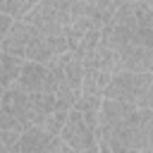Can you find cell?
<instances>
[{"label":"cell","mask_w":153,"mask_h":153,"mask_svg":"<svg viewBox=\"0 0 153 153\" xmlns=\"http://www.w3.org/2000/svg\"><path fill=\"white\" fill-rule=\"evenodd\" d=\"M115 74V53L98 38V45L81 57V93L88 96H100Z\"/></svg>","instance_id":"cell-2"},{"label":"cell","mask_w":153,"mask_h":153,"mask_svg":"<svg viewBox=\"0 0 153 153\" xmlns=\"http://www.w3.org/2000/svg\"><path fill=\"white\" fill-rule=\"evenodd\" d=\"M36 2L38 0H0V12H5L12 19H24Z\"/></svg>","instance_id":"cell-12"},{"label":"cell","mask_w":153,"mask_h":153,"mask_svg":"<svg viewBox=\"0 0 153 153\" xmlns=\"http://www.w3.org/2000/svg\"><path fill=\"white\" fill-rule=\"evenodd\" d=\"M129 153H151V148L148 151H129Z\"/></svg>","instance_id":"cell-18"},{"label":"cell","mask_w":153,"mask_h":153,"mask_svg":"<svg viewBox=\"0 0 153 153\" xmlns=\"http://www.w3.org/2000/svg\"><path fill=\"white\" fill-rule=\"evenodd\" d=\"M0 98H2V88H0Z\"/></svg>","instance_id":"cell-19"},{"label":"cell","mask_w":153,"mask_h":153,"mask_svg":"<svg viewBox=\"0 0 153 153\" xmlns=\"http://www.w3.org/2000/svg\"><path fill=\"white\" fill-rule=\"evenodd\" d=\"M0 153H19V146H14V148H7V146L0 141Z\"/></svg>","instance_id":"cell-17"},{"label":"cell","mask_w":153,"mask_h":153,"mask_svg":"<svg viewBox=\"0 0 153 153\" xmlns=\"http://www.w3.org/2000/svg\"><path fill=\"white\" fill-rule=\"evenodd\" d=\"M55 112V98L50 93H29V122L31 127H41Z\"/></svg>","instance_id":"cell-8"},{"label":"cell","mask_w":153,"mask_h":153,"mask_svg":"<svg viewBox=\"0 0 153 153\" xmlns=\"http://www.w3.org/2000/svg\"><path fill=\"white\" fill-rule=\"evenodd\" d=\"M10 24H12V17H7L5 12H0V43H2V38H5V33H7Z\"/></svg>","instance_id":"cell-15"},{"label":"cell","mask_w":153,"mask_h":153,"mask_svg":"<svg viewBox=\"0 0 153 153\" xmlns=\"http://www.w3.org/2000/svg\"><path fill=\"white\" fill-rule=\"evenodd\" d=\"M33 31L36 29L31 24H26L24 19H12V24H10V29H7V33H5V38L0 43V50L24 60V53H26V45H29Z\"/></svg>","instance_id":"cell-6"},{"label":"cell","mask_w":153,"mask_h":153,"mask_svg":"<svg viewBox=\"0 0 153 153\" xmlns=\"http://www.w3.org/2000/svg\"><path fill=\"white\" fill-rule=\"evenodd\" d=\"M151 72H117L110 76L103 98L127 103L136 110H146L153 103V88H151Z\"/></svg>","instance_id":"cell-1"},{"label":"cell","mask_w":153,"mask_h":153,"mask_svg":"<svg viewBox=\"0 0 153 153\" xmlns=\"http://www.w3.org/2000/svg\"><path fill=\"white\" fill-rule=\"evenodd\" d=\"M60 141L67 143L74 153H98V146H96V134L93 129L81 120V115L76 110H69L67 112V120L60 129Z\"/></svg>","instance_id":"cell-4"},{"label":"cell","mask_w":153,"mask_h":153,"mask_svg":"<svg viewBox=\"0 0 153 153\" xmlns=\"http://www.w3.org/2000/svg\"><path fill=\"white\" fill-rule=\"evenodd\" d=\"M98 38H100V29L96 26V29H91L88 33H84L81 38H79V43H76V48H74V55L81 60V57H86L96 45H98Z\"/></svg>","instance_id":"cell-13"},{"label":"cell","mask_w":153,"mask_h":153,"mask_svg":"<svg viewBox=\"0 0 153 153\" xmlns=\"http://www.w3.org/2000/svg\"><path fill=\"white\" fill-rule=\"evenodd\" d=\"M65 120H67V112H62V110H55L43 124H41V129L45 131V134H50V136H57L60 134V129H62V124H65Z\"/></svg>","instance_id":"cell-14"},{"label":"cell","mask_w":153,"mask_h":153,"mask_svg":"<svg viewBox=\"0 0 153 153\" xmlns=\"http://www.w3.org/2000/svg\"><path fill=\"white\" fill-rule=\"evenodd\" d=\"M100 96H88V93H81L76 100H74V108L72 110H76L79 115H81V120L91 127V129H96V120H98V110H100Z\"/></svg>","instance_id":"cell-11"},{"label":"cell","mask_w":153,"mask_h":153,"mask_svg":"<svg viewBox=\"0 0 153 153\" xmlns=\"http://www.w3.org/2000/svg\"><path fill=\"white\" fill-rule=\"evenodd\" d=\"M24 22L33 29H67L72 22L69 5L67 0H38L29 10Z\"/></svg>","instance_id":"cell-3"},{"label":"cell","mask_w":153,"mask_h":153,"mask_svg":"<svg viewBox=\"0 0 153 153\" xmlns=\"http://www.w3.org/2000/svg\"><path fill=\"white\" fill-rule=\"evenodd\" d=\"M153 67V45L129 43L115 53V74L117 72H151Z\"/></svg>","instance_id":"cell-5"},{"label":"cell","mask_w":153,"mask_h":153,"mask_svg":"<svg viewBox=\"0 0 153 153\" xmlns=\"http://www.w3.org/2000/svg\"><path fill=\"white\" fill-rule=\"evenodd\" d=\"M24 57H29L31 62H38V65H48V62H53L57 55H55L53 45L45 41V36L36 29V31H33V36H31V41H29V45H26Z\"/></svg>","instance_id":"cell-9"},{"label":"cell","mask_w":153,"mask_h":153,"mask_svg":"<svg viewBox=\"0 0 153 153\" xmlns=\"http://www.w3.org/2000/svg\"><path fill=\"white\" fill-rule=\"evenodd\" d=\"M43 84H45V65H38L31 60L22 62V72L14 86L24 93H43Z\"/></svg>","instance_id":"cell-7"},{"label":"cell","mask_w":153,"mask_h":153,"mask_svg":"<svg viewBox=\"0 0 153 153\" xmlns=\"http://www.w3.org/2000/svg\"><path fill=\"white\" fill-rule=\"evenodd\" d=\"M22 57H14V55H7L0 50V88H10L17 84L19 79V72H22Z\"/></svg>","instance_id":"cell-10"},{"label":"cell","mask_w":153,"mask_h":153,"mask_svg":"<svg viewBox=\"0 0 153 153\" xmlns=\"http://www.w3.org/2000/svg\"><path fill=\"white\" fill-rule=\"evenodd\" d=\"M55 153H74V151H72V148H69L67 143H62V141H60V143H57V151H55Z\"/></svg>","instance_id":"cell-16"}]
</instances>
